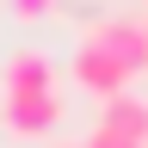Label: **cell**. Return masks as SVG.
<instances>
[{"label":"cell","mask_w":148,"mask_h":148,"mask_svg":"<svg viewBox=\"0 0 148 148\" xmlns=\"http://www.w3.org/2000/svg\"><path fill=\"white\" fill-rule=\"evenodd\" d=\"M0 123L12 130L18 142H43L62 123V99L56 92H0Z\"/></svg>","instance_id":"1"},{"label":"cell","mask_w":148,"mask_h":148,"mask_svg":"<svg viewBox=\"0 0 148 148\" xmlns=\"http://www.w3.org/2000/svg\"><path fill=\"white\" fill-rule=\"evenodd\" d=\"M74 80H80L92 99H111V92H130V68L111 49H99L92 37H80V43H74Z\"/></svg>","instance_id":"2"},{"label":"cell","mask_w":148,"mask_h":148,"mask_svg":"<svg viewBox=\"0 0 148 148\" xmlns=\"http://www.w3.org/2000/svg\"><path fill=\"white\" fill-rule=\"evenodd\" d=\"M86 37H92L99 49H111L130 74H142V68H148V31H142V18H117V12H111V18H92Z\"/></svg>","instance_id":"3"},{"label":"cell","mask_w":148,"mask_h":148,"mask_svg":"<svg viewBox=\"0 0 148 148\" xmlns=\"http://www.w3.org/2000/svg\"><path fill=\"white\" fill-rule=\"evenodd\" d=\"M92 130H111V136L148 148V99L142 92H111V99H99V123Z\"/></svg>","instance_id":"4"},{"label":"cell","mask_w":148,"mask_h":148,"mask_svg":"<svg viewBox=\"0 0 148 148\" xmlns=\"http://www.w3.org/2000/svg\"><path fill=\"white\" fill-rule=\"evenodd\" d=\"M0 92H56V62L43 49H12L0 62Z\"/></svg>","instance_id":"5"},{"label":"cell","mask_w":148,"mask_h":148,"mask_svg":"<svg viewBox=\"0 0 148 148\" xmlns=\"http://www.w3.org/2000/svg\"><path fill=\"white\" fill-rule=\"evenodd\" d=\"M56 12V0H12V18H43Z\"/></svg>","instance_id":"6"},{"label":"cell","mask_w":148,"mask_h":148,"mask_svg":"<svg viewBox=\"0 0 148 148\" xmlns=\"http://www.w3.org/2000/svg\"><path fill=\"white\" fill-rule=\"evenodd\" d=\"M86 148H142V142H123V136H111V130H92Z\"/></svg>","instance_id":"7"},{"label":"cell","mask_w":148,"mask_h":148,"mask_svg":"<svg viewBox=\"0 0 148 148\" xmlns=\"http://www.w3.org/2000/svg\"><path fill=\"white\" fill-rule=\"evenodd\" d=\"M62 148H86V142H62Z\"/></svg>","instance_id":"8"},{"label":"cell","mask_w":148,"mask_h":148,"mask_svg":"<svg viewBox=\"0 0 148 148\" xmlns=\"http://www.w3.org/2000/svg\"><path fill=\"white\" fill-rule=\"evenodd\" d=\"M142 31H148V12H142Z\"/></svg>","instance_id":"9"}]
</instances>
